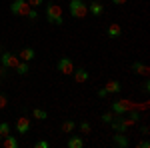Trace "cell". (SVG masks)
Returning a JSON list of instances; mask_svg holds the SVG:
<instances>
[{
	"instance_id": "6da1fadb",
	"label": "cell",
	"mask_w": 150,
	"mask_h": 148,
	"mask_svg": "<svg viewBox=\"0 0 150 148\" xmlns=\"http://www.w3.org/2000/svg\"><path fill=\"white\" fill-rule=\"evenodd\" d=\"M46 20L50 24H58L62 26L64 24V16H62V6H58L54 2H50L46 6Z\"/></svg>"
},
{
	"instance_id": "7a4b0ae2",
	"label": "cell",
	"mask_w": 150,
	"mask_h": 148,
	"mask_svg": "<svg viewBox=\"0 0 150 148\" xmlns=\"http://www.w3.org/2000/svg\"><path fill=\"white\" fill-rule=\"evenodd\" d=\"M70 14L72 18H86L88 16V4L84 0H70Z\"/></svg>"
},
{
	"instance_id": "3957f363",
	"label": "cell",
	"mask_w": 150,
	"mask_h": 148,
	"mask_svg": "<svg viewBox=\"0 0 150 148\" xmlns=\"http://www.w3.org/2000/svg\"><path fill=\"white\" fill-rule=\"evenodd\" d=\"M134 106L130 104V100H114V102L110 104V110L114 112V116H124L132 110Z\"/></svg>"
},
{
	"instance_id": "277c9868",
	"label": "cell",
	"mask_w": 150,
	"mask_h": 148,
	"mask_svg": "<svg viewBox=\"0 0 150 148\" xmlns=\"http://www.w3.org/2000/svg\"><path fill=\"white\" fill-rule=\"evenodd\" d=\"M30 10V4L26 2V0H14L10 4V12L14 16H26Z\"/></svg>"
},
{
	"instance_id": "5b68a950",
	"label": "cell",
	"mask_w": 150,
	"mask_h": 148,
	"mask_svg": "<svg viewBox=\"0 0 150 148\" xmlns=\"http://www.w3.org/2000/svg\"><path fill=\"white\" fill-rule=\"evenodd\" d=\"M56 68L60 70L64 76H72V72H74V62H72L68 56H62V58H58Z\"/></svg>"
},
{
	"instance_id": "8992f818",
	"label": "cell",
	"mask_w": 150,
	"mask_h": 148,
	"mask_svg": "<svg viewBox=\"0 0 150 148\" xmlns=\"http://www.w3.org/2000/svg\"><path fill=\"white\" fill-rule=\"evenodd\" d=\"M0 62H2L4 68H16V64L20 62V58H18V54H14V52H4L0 56Z\"/></svg>"
},
{
	"instance_id": "52a82bcc",
	"label": "cell",
	"mask_w": 150,
	"mask_h": 148,
	"mask_svg": "<svg viewBox=\"0 0 150 148\" xmlns=\"http://www.w3.org/2000/svg\"><path fill=\"white\" fill-rule=\"evenodd\" d=\"M72 76H74V82H78V84H84V82H88V78H90V74H88L86 68H74Z\"/></svg>"
},
{
	"instance_id": "ba28073f",
	"label": "cell",
	"mask_w": 150,
	"mask_h": 148,
	"mask_svg": "<svg viewBox=\"0 0 150 148\" xmlns=\"http://www.w3.org/2000/svg\"><path fill=\"white\" fill-rule=\"evenodd\" d=\"M16 130H18V134H28V130H30V118L20 116L16 120Z\"/></svg>"
},
{
	"instance_id": "9c48e42d",
	"label": "cell",
	"mask_w": 150,
	"mask_h": 148,
	"mask_svg": "<svg viewBox=\"0 0 150 148\" xmlns=\"http://www.w3.org/2000/svg\"><path fill=\"white\" fill-rule=\"evenodd\" d=\"M88 12L92 14V16H100L104 12V4L102 2H98V0H90V4H88Z\"/></svg>"
},
{
	"instance_id": "30bf717a",
	"label": "cell",
	"mask_w": 150,
	"mask_h": 148,
	"mask_svg": "<svg viewBox=\"0 0 150 148\" xmlns=\"http://www.w3.org/2000/svg\"><path fill=\"white\" fill-rule=\"evenodd\" d=\"M112 142H114L116 146H120V148H126V146H128V136H126V132H116L114 136H112Z\"/></svg>"
},
{
	"instance_id": "8fae6325",
	"label": "cell",
	"mask_w": 150,
	"mask_h": 148,
	"mask_svg": "<svg viewBox=\"0 0 150 148\" xmlns=\"http://www.w3.org/2000/svg\"><path fill=\"white\" fill-rule=\"evenodd\" d=\"M34 56H36V52H34V48H30V46H26V48H22V50L18 52V58L24 60V62H30Z\"/></svg>"
},
{
	"instance_id": "7c38bea8",
	"label": "cell",
	"mask_w": 150,
	"mask_h": 148,
	"mask_svg": "<svg viewBox=\"0 0 150 148\" xmlns=\"http://www.w3.org/2000/svg\"><path fill=\"white\" fill-rule=\"evenodd\" d=\"M104 88H106V92H108V94H116V92L122 90V84H120L118 80H108V82L104 84Z\"/></svg>"
},
{
	"instance_id": "4fadbf2b",
	"label": "cell",
	"mask_w": 150,
	"mask_h": 148,
	"mask_svg": "<svg viewBox=\"0 0 150 148\" xmlns=\"http://www.w3.org/2000/svg\"><path fill=\"white\" fill-rule=\"evenodd\" d=\"M122 34V28H120V24H108V28H106V36H110V38H116V36H120Z\"/></svg>"
},
{
	"instance_id": "5bb4252c",
	"label": "cell",
	"mask_w": 150,
	"mask_h": 148,
	"mask_svg": "<svg viewBox=\"0 0 150 148\" xmlns=\"http://www.w3.org/2000/svg\"><path fill=\"white\" fill-rule=\"evenodd\" d=\"M132 72H134V74H142V76H148L150 68L146 64H142V62H134V64H132Z\"/></svg>"
},
{
	"instance_id": "9a60e30c",
	"label": "cell",
	"mask_w": 150,
	"mask_h": 148,
	"mask_svg": "<svg viewBox=\"0 0 150 148\" xmlns=\"http://www.w3.org/2000/svg\"><path fill=\"white\" fill-rule=\"evenodd\" d=\"M84 146V140L80 136H70L68 138V148H82Z\"/></svg>"
},
{
	"instance_id": "2e32d148",
	"label": "cell",
	"mask_w": 150,
	"mask_h": 148,
	"mask_svg": "<svg viewBox=\"0 0 150 148\" xmlns=\"http://www.w3.org/2000/svg\"><path fill=\"white\" fill-rule=\"evenodd\" d=\"M16 74H20V76H24V74H28V70H30V66H28V62H24V60H20L18 64H16Z\"/></svg>"
},
{
	"instance_id": "e0dca14e",
	"label": "cell",
	"mask_w": 150,
	"mask_h": 148,
	"mask_svg": "<svg viewBox=\"0 0 150 148\" xmlns=\"http://www.w3.org/2000/svg\"><path fill=\"white\" fill-rule=\"evenodd\" d=\"M2 144H4L6 148H18V140H16L14 136H10V134H8V136L2 138Z\"/></svg>"
},
{
	"instance_id": "ac0fdd59",
	"label": "cell",
	"mask_w": 150,
	"mask_h": 148,
	"mask_svg": "<svg viewBox=\"0 0 150 148\" xmlns=\"http://www.w3.org/2000/svg\"><path fill=\"white\" fill-rule=\"evenodd\" d=\"M60 128H62V132H64V134H70V132H74L76 124H74V120H64Z\"/></svg>"
},
{
	"instance_id": "d6986e66",
	"label": "cell",
	"mask_w": 150,
	"mask_h": 148,
	"mask_svg": "<svg viewBox=\"0 0 150 148\" xmlns=\"http://www.w3.org/2000/svg\"><path fill=\"white\" fill-rule=\"evenodd\" d=\"M32 116H34L36 120H46L48 112H46V110H42V108H32Z\"/></svg>"
},
{
	"instance_id": "ffe728a7",
	"label": "cell",
	"mask_w": 150,
	"mask_h": 148,
	"mask_svg": "<svg viewBox=\"0 0 150 148\" xmlns=\"http://www.w3.org/2000/svg\"><path fill=\"white\" fill-rule=\"evenodd\" d=\"M8 134H10V124H8V122H2V120H0V142H2V138L8 136Z\"/></svg>"
},
{
	"instance_id": "44dd1931",
	"label": "cell",
	"mask_w": 150,
	"mask_h": 148,
	"mask_svg": "<svg viewBox=\"0 0 150 148\" xmlns=\"http://www.w3.org/2000/svg\"><path fill=\"white\" fill-rule=\"evenodd\" d=\"M78 128H80L82 134H90V132H92V126H90V122H80V124H78Z\"/></svg>"
},
{
	"instance_id": "7402d4cb",
	"label": "cell",
	"mask_w": 150,
	"mask_h": 148,
	"mask_svg": "<svg viewBox=\"0 0 150 148\" xmlns=\"http://www.w3.org/2000/svg\"><path fill=\"white\" fill-rule=\"evenodd\" d=\"M112 120H114V112H112V110H108V112L102 114V122L104 124H110Z\"/></svg>"
},
{
	"instance_id": "603a6c76",
	"label": "cell",
	"mask_w": 150,
	"mask_h": 148,
	"mask_svg": "<svg viewBox=\"0 0 150 148\" xmlns=\"http://www.w3.org/2000/svg\"><path fill=\"white\" fill-rule=\"evenodd\" d=\"M26 18H28L30 22H34L36 18H38V12H36V8H30V10H28V14H26Z\"/></svg>"
},
{
	"instance_id": "cb8c5ba5",
	"label": "cell",
	"mask_w": 150,
	"mask_h": 148,
	"mask_svg": "<svg viewBox=\"0 0 150 148\" xmlns=\"http://www.w3.org/2000/svg\"><path fill=\"white\" fill-rule=\"evenodd\" d=\"M28 4H30V8H36V6H42V2L44 0H26Z\"/></svg>"
},
{
	"instance_id": "d4e9b609",
	"label": "cell",
	"mask_w": 150,
	"mask_h": 148,
	"mask_svg": "<svg viewBox=\"0 0 150 148\" xmlns=\"http://www.w3.org/2000/svg\"><path fill=\"white\" fill-rule=\"evenodd\" d=\"M6 104H8V98L0 92V110H2V108H6Z\"/></svg>"
},
{
	"instance_id": "484cf974",
	"label": "cell",
	"mask_w": 150,
	"mask_h": 148,
	"mask_svg": "<svg viewBox=\"0 0 150 148\" xmlns=\"http://www.w3.org/2000/svg\"><path fill=\"white\" fill-rule=\"evenodd\" d=\"M34 146L36 148H48V142H46V140H36Z\"/></svg>"
},
{
	"instance_id": "4316f807",
	"label": "cell",
	"mask_w": 150,
	"mask_h": 148,
	"mask_svg": "<svg viewBox=\"0 0 150 148\" xmlns=\"http://www.w3.org/2000/svg\"><path fill=\"white\" fill-rule=\"evenodd\" d=\"M96 94H98V98H106V96H108V92H106V88H100V90L96 92Z\"/></svg>"
},
{
	"instance_id": "83f0119b",
	"label": "cell",
	"mask_w": 150,
	"mask_h": 148,
	"mask_svg": "<svg viewBox=\"0 0 150 148\" xmlns=\"http://www.w3.org/2000/svg\"><path fill=\"white\" fill-rule=\"evenodd\" d=\"M142 90H144V92H148V90H150V82H148V80L142 84Z\"/></svg>"
},
{
	"instance_id": "f1b7e54d",
	"label": "cell",
	"mask_w": 150,
	"mask_h": 148,
	"mask_svg": "<svg viewBox=\"0 0 150 148\" xmlns=\"http://www.w3.org/2000/svg\"><path fill=\"white\" fill-rule=\"evenodd\" d=\"M138 146L140 148H150V142H148V140H144V142H140Z\"/></svg>"
},
{
	"instance_id": "f546056e",
	"label": "cell",
	"mask_w": 150,
	"mask_h": 148,
	"mask_svg": "<svg viewBox=\"0 0 150 148\" xmlns=\"http://www.w3.org/2000/svg\"><path fill=\"white\" fill-rule=\"evenodd\" d=\"M112 4H116V6H122V4H126V0H112Z\"/></svg>"
},
{
	"instance_id": "4dcf8cb0",
	"label": "cell",
	"mask_w": 150,
	"mask_h": 148,
	"mask_svg": "<svg viewBox=\"0 0 150 148\" xmlns=\"http://www.w3.org/2000/svg\"><path fill=\"white\" fill-rule=\"evenodd\" d=\"M6 70H8V68H4V66H0V78H2V76L6 74Z\"/></svg>"
}]
</instances>
